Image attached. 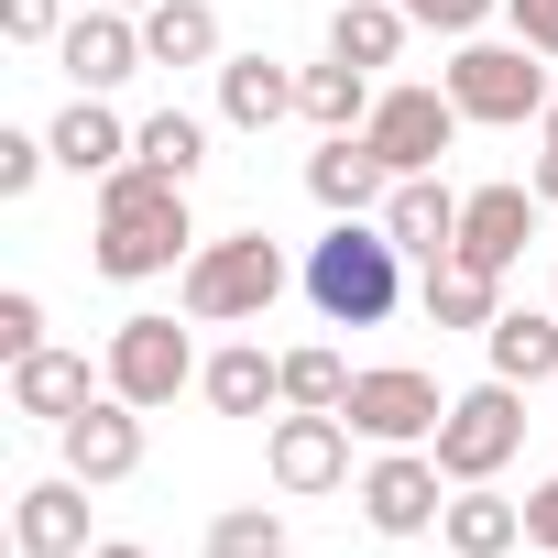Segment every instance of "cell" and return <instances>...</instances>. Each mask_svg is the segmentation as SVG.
<instances>
[{"label":"cell","instance_id":"4","mask_svg":"<svg viewBox=\"0 0 558 558\" xmlns=\"http://www.w3.org/2000/svg\"><path fill=\"white\" fill-rule=\"evenodd\" d=\"M438 88H449V99H460V121H482V132H525V121L558 99V88H547V56H536V45H493V34L449 45Z\"/></svg>","mask_w":558,"mask_h":558},{"label":"cell","instance_id":"16","mask_svg":"<svg viewBox=\"0 0 558 558\" xmlns=\"http://www.w3.org/2000/svg\"><path fill=\"white\" fill-rule=\"evenodd\" d=\"M12 547H23V558H88V547H99V536H88V482H77V471L23 482V493H12Z\"/></svg>","mask_w":558,"mask_h":558},{"label":"cell","instance_id":"27","mask_svg":"<svg viewBox=\"0 0 558 558\" xmlns=\"http://www.w3.org/2000/svg\"><path fill=\"white\" fill-rule=\"evenodd\" d=\"M132 165L197 186V165H208V121H197V110H154V121H132Z\"/></svg>","mask_w":558,"mask_h":558},{"label":"cell","instance_id":"36","mask_svg":"<svg viewBox=\"0 0 558 558\" xmlns=\"http://www.w3.org/2000/svg\"><path fill=\"white\" fill-rule=\"evenodd\" d=\"M525 186H536V197H547V208H558V143H547V154H536V175H525Z\"/></svg>","mask_w":558,"mask_h":558},{"label":"cell","instance_id":"37","mask_svg":"<svg viewBox=\"0 0 558 558\" xmlns=\"http://www.w3.org/2000/svg\"><path fill=\"white\" fill-rule=\"evenodd\" d=\"M88 558H154V547H132V536H99V547H88Z\"/></svg>","mask_w":558,"mask_h":558},{"label":"cell","instance_id":"31","mask_svg":"<svg viewBox=\"0 0 558 558\" xmlns=\"http://www.w3.org/2000/svg\"><path fill=\"white\" fill-rule=\"evenodd\" d=\"M45 165H56V143H45V132H0V197H34V186H45Z\"/></svg>","mask_w":558,"mask_h":558},{"label":"cell","instance_id":"13","mask_svg":"<svg viewBox=\"0 0 558 558\" xmlns=\"http://www.w3.org/2000/svg\"><path fill=\"white\" fill-rule=\"evenodd\" d=\"M307 197H318L329 219H373V208L395 197V165L373 154V132H318V154H307Z\"/></svg>","mask_w":558,"mask_h":558},{"label":"cell","instance_id":"21","mask_svg":"<svg viewBox=\"0 0 558 558\" xmlns=\"http://www.w3.org/2000/svg\"><path fill=\"white\" fill-rule=\"evenodd\" d=\"M482 362H493L504 384L547 395V384H558V307H504V318L482 329Z\"/></svg>","mask_w":558,"mask_h":558},{"label":"cell","instance_id":"29","mask_svg":"<svg viewBox=\"0 0 558 558\" xmlns=\"http://www.w3.org/2000/svg\"><path fill=\"white\" fill-rule=\"evenodd\" d=\"M208 558H286V514H274V504H230V514H208Z\"/></svg>","mask_w":558,"mask_h":558},{"label":"cell","instance_id":"12","mask_svg":"<svg viewBox=\"0 0 558 558\" xmlns=\"http://www.w3.org/2000/svg\"><path fill=\"white\" fill-rule=\"evenodd\" d=\"M56 449H66V471H77L88 493H110V482H132V471H143V405H132V395H99L88 416H66V427H56Z\"/></svg>","mask_w":558,"mask_h":558},{"label":"cell","instance_id":"33","mask_svg":"<svg viewBox=\"0 0 558 558\" xmlns=\"http://www.w3.org/2000/svg\"><path fill=\"white\" fill-rule=\"evenodd\" d=\"M0 34H12V45H56L66 34V0H0Z\"/></svg>","mask_w":558,"mask_h":558},{"label":"cell","instance_id":"14","mask_svg":"<svg viewBox=\"0 0 558 558\" xmlns=\"http://www.w3.org/2000/svg\"><path fill=\"white\" fill-rule=\"evenodd\" d=\"M373 219H384V241H395L416 274L460 252V186H449V175H395V197H384Z\"/></svg>","mask_w":558,"mask_h":558},{"label":"cell","instance_id":"25","mask_svg":"<svg viewBox=\"0 0 558 558\" xmlns=\"http://www.w3.org/2000/svg\"><path fill=\"white\" fill-rule=\"evenodd\" d=\"M143 56H154L165 77L219 66V12H208V0H154V12H143Z\"/></svg>","mask_w":558,"mask_h":558},{"label":"cell","instance_id":"6","mask_svg":"<svg viewBox=\"0 0 558 558\" xmlns=\"http://www.w3.org/2000/svg\"><path fill=\"white\" fill-rule=\"evenodd\" d=\"M99 373H110V395H132V405L154 416V405H175V395H186L208 362H197V340H186L175 318H154V307H143V318H121V329H110Z\"/></svg>","mask_w":558,"mask_h":558},{"label":"cell","instance_id":"38","mask_svg":"<svg viewBox=\"0 0 558 558\" xmlns=\"http://www.w3.org/2000/svg\"><path fill=\"white\" fill-rule=\"evenodd\" d=\"M536 143H558V99H547V110H536Z\"/></svg>","mask_w":558,"mask_h":558},{"label":"cell","instance_id":"11","mask_svg":"<svg viewBox=\"0 0 558 558\" xmlns=\"http://www.w3.org/2000/svg\"><path fill=\"white\" fill-rule=\"evenodd\" d=\"M56 66L88 88V99H110L121 77H143L154 56H143V12H110V0H88V12L56 34Z\"/></svg>","mask_w":558,"mask_h":558},{"label":"cell","instance_id":"10","mask_svg":"<svg viewBox=\"0 0 558 558\" xmlns=\"http://www.w3.org/2000/svg\"><path fill=\"white\" fill-rule=\"evenodd\" d=\"M362 132H373V154H384L395 175H438V154H449L471 121H460V99H449V88H384Z\"/></svg>","mask_w":558,"mask_h":558},{"label":"cell","instance_id":"5","mask_svg":"<svg viewBox=\"0 0 558 558\" xmlns=\"http://www.w3.org/2000/svg\"><path fill=\"white\" fill-rule=\"evenodd\" d=\"M427 449H438V471H449V482H493V471L525 449V384H504V373H493V384L449 395V416H438V438H427Z\"/></svg>","mask_w":558,"mask_h":558},{"label":"cell","instance_id":"15","mask_svg":"<svg viewBox=\"0 0 558 558\" xmlns=\"http://www.w3.org/2000/svg\"><path fill=\"white\" fill-rule=\"evenodd\" d=\"M536 208H547V197L514 186V175H504V186H471V197H460V252H471L482 274H514L525 241H536Z\"/></svg>","mask_w":558,"mask_h":558},{"label":"cell","instance_id":"35","mask_svg":"<svg viewBox=\"0 0 558 558\" xmlns=\"http://www.w3.org/2000/svg\"><path fill=\"white\" fill-rule=\"evenodd\" d=\"M525 547H547V558H558V471L525 493Z\"/></svg>","mask_w":558,"mask_h":558},{"label":"cell","instance_id":"39","mask_svg":"<svg viewBox=\"0 0 558 558\" xmlns=\"http://www.w3.org/2000/svg\"><path fill=\"white\" fill-rule=\"evenodd\" d=\"M110 12H154V0H110Z\"/></svg>","mask_w":558,"mask_h":558},{"label":"cell","instance_id":"32","mask_svg":"<svg viewBox=\"0 0 558 558\" xmlns=\"http://www.w3.org/2000/svg\"><path fill=\"white\" fill-rule=\"evenodd\" d=\"M34 351H45V296L12 286V296H0V362H34Z\"/></svg>","mask_w":558,"mask_h":558},{"label":"cell","instance_id":"30","mask_svg":"<svg viewBox=\"0 0 558 558\" xmlns=\"http://www.w3.org/2000/svg\"><path fill=\"white\" fill-rule=\"evenodd\" d=\"M493 12H504V0H405V23H416V34H449V45H471Z\"/></svg>","mask_w":558,"mask_h":558},{"label":"cell","instance_id":"41","mask_svg":"<svg viewBox=\"0 0 558 558\" xmlns=\"http://www.w3.org/2000/svg\"><path fill=\"white\" fill-rule=\"evenodd\" d=\"M547 307H558V296H547Z\"/></svg>","mask_w":558,"mask_h":558},{"label":"cell","instance_id":"2","mask_svg":"<svg viewBox=\"0 0 558 558\" xmlns=\"http://www.w3.org/2000/svg\"><path fill=\"white\" fill-rule=\"evenodd\" d=\"M296 286L329 329H384L405 307V252L384 241V219H329V241H307Z\"/></svg>","mask_w":558,"mask_h":558},{"label":"cell","instance_id":"24","mask_svg":"<svg viewBox=\"0 0 558 558\" xmlns=\"http://www.w3.org/2000/svg\"><path fill=\"white\" fill-rule=\"evenodd\" d=\"M405 34H416L405 0H329V56H340V66H373V77H384V66L405 56Z\"/></svg>","mask_w":558,"mask_h":558},{"label":"cell","instance_id":"23","mask_svg":"<svg viewBox=\"0 0 558 558\" xmlns=\"http://www.w3.org/2000/svg\"><path fill=\"white\" fill-rule=\"evenodd\" d=\"M438 536H449V558H514L525 547V504H504L493 482H460L449 514H438Z\"/></svg>","mask_w":558,"mask_h":558},{"label":"cell","instance_id":"34","mask_svg":"<svg viewBox=\"0 0 558 558\" xmlns=\"http://www.w3.org/2000/svg\"><path fill=\"white\" fill-rule=\"evenodd\" d=\"M504 23H514V45L558 56V0H504Z\"/></svg>","mask_w":558,"mask_h":558},{"label":"cell","instance_id":"19","mask_svg":"<svg viewBox=\"0 0 558 558\" xmlns=\"http://www.w3.org/2000/svg\"><path fill=\"white\" fill-rule=\"evenodd\" d=\"M296 88H307V66L219 56V121H230V132H274V121H296Z\"/></svg>","mask_w":558,"mask_h":558},{"label":"cell","instance_id":"9","mask_svg":"<svg viewBox=\"0 0 558 558\" xmlns=\"http://www.w3.org/2000/svg\"><path fill=\"white\" fill-rule=\"evenodd\" d=\"M263 471H274V493H340L351 482V416H318V405H286L263 427Z\"/></svg>","mask_w":558,"mask_h":558},{"label":"cell","instance_id":"8","mask_svg":"<svg viewBox=\"0 0 558 558\" xmlns=\"http://www.w3.org/2000/svg\"><path fill=\"white\" fill-rule=\"evenodd\" d=\"M449 471H438V449H384L362 482H351V504H362V525L373 536H438V514H449Z\"/></svg>","mask_w":558,"mask_h":558},{"label":"cell","instance_id":"20","mask_svg":"<svg viewBox=\"0 0 558 558\" xmlns=\"http://www.w3.org/2000/svg\"><path fill=\"white\" fill-rule=\"evenodd\" d=\"M197 395H208L219 416H274V405H286V351H263V340H230V351H208Z\"/></svg>","mask_w":558,"mask_h":558},{"label":"cell","instance_id":"1","mask_svg":"<svg viewBox=\"0 0 558 558\" xmlns=\"http://www.w3.org/2000/svg\"><path fill=\"white\" fill-rule=\"evenodd\" d=\"M197 252V219H186V186L154 175V165H121L99 175V230H88V263L110 286H154V274H186Z\"/></svg>","mask_w":558,"mask_h":558},{"label":"cell","instance_id":"17","mask_svg":"<svg viewBox=\"0 0 558 558\" xmlns=\"http://www.w3.org/2000/svg\"><path fill=\"white\" fill-rule=\"evenodd\" d=\"M110 395V373H88V351H34V362H12V416H34V427H66V416H88Z\"/></svg>","mask_w":558,"mask_h":558},{"label":"cell","instance_id":"22","mask_svg":"<svg viewBox=\"0 0 558 558\" xmlns=\"http://www.w3.org/2000/svg\"><path fill=\"white\" fill-rule=\"evenodd\" d=\"M416 307H427V329H493L504 318V274H482L471 252H449V263L416 274Z\"/></svg>","mask_w":558,"mask_h":558},{"label":"cell","instance_id":"7","mask_svg":"<svg viewBox=\"0 0 558 558\" xmlns=\"http://www.w3.org/2000/svg\"><path fill=\"white\" fill-rule=\"evenodd\" d=\"M351 438H373V449H427L438 438V416H449V395H438V373H416V362H373V373H351Z\"/></svg>","mask_w":558,"mask_h":558},{"label":"cell","instance_id":"3","mask_svg":"<svg viewBox=\"0 0 558 558\" xmlns=\"http://www.w3.org/2000/svg\"><path fill=\"white\" fill-rule=\"evenodd\" d=\"M274 296H286V252H274L263 230H219V241H197L186 274H175V307H186L197 329H241V318H263Z\"/></svg>","mask_w":558,"mask_h":558},{"label":"cell","instance_id":"40","mask_svg":"<svg viewBox=\"0 0 558 558\" xmlns=\"http://www.w3.org/2000/svg\"><path fill=\"white\" fill-rule=\"evenodd\" d=\"M547 416H558V384H547Z\"/></svg>","mask_w":558,"mask_h":558},{"label":"cell","instance_id":"28","mask_svg":"<svg viewBox=\"0 0 558 558\" xmlns=\"http://www.w3.org/2000/svg\"><path fill=\"white\" fill-rule=\"evenodd\" d=\"M286 405H318V416H340V405H351V362H340L329 340L286 351Z\"/></svg>","mask_w":558,"mask_h":558},{"label":"cell","instance_id":"26","mask_svg":"<svg viewBox=\"0 0 558 558\" xmlns=\"http://www.w3.org/2000/svg\"><path fill=\"white\" fill-rule=\"evenodd\" d=\"M373 66H340V56H318L307 66V88H296V121H318V132H362L373 121Z\"/></svg>","mask_w":558,"mask_h":558},{"label":"cell","instance_id":"18","mask_svg":"<svg viewBox=\"0 0 558 558\" xmlns=\"http://www.w3.org/2000/svg\"><path fill=\"white\" fill-rule=\"evenodd\" d=\"M45 143H56V165H66V175H88V186L132 165V121H121L110 99H88V88H77L56 121H45Z\"/></svg>","mask_w":558,"mask_h":558}]
</instances>
